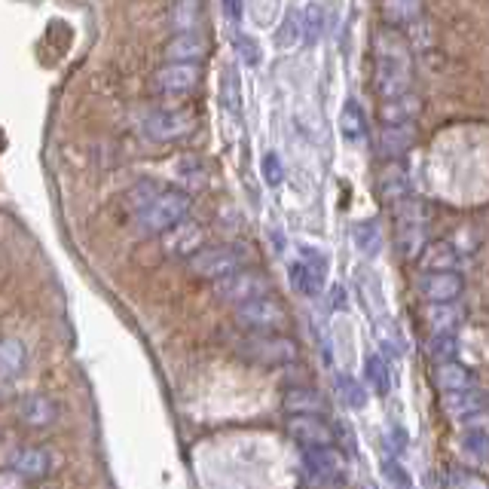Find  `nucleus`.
I'll return each mask as SVG.
<instances>
[{"mask_svg": "<svg viewBox=\"0 0 489 489\" xmlns=\"http://www.w3.org/2000/svg\"><path fill=\"white\" fill-rule=\"evenodd\" d=\"M373 86L380 101L413 92V56L407 40L391 28L373 34Z\"/></svg>", "mask_w": 489, "mask_h": 489, "instance_id": "1", "label": "nucleus"}, {"mask_svg": "<svg viewBox=\"0 0 489 489\" xmlns=\"http://www.w3.org/2000/svg\"><path fill=\"white\" fill-rule=\"evenodd\" d=\"M339 132H343L349 144H361L367 138V117L355 99H349L343 110H339Z\"/></svg>", "mask_w": 489, "mask_h": 489, "instance_id": "27", "label": "nucleus"}, {"mask_svg": "<svg viewBox=\"0 0 489 489\" xmlns=\"http://www.w3.org/2000/svg\"><path fill=\"white\" fill-rule=\"evenodd\" d=\"M190 276L203 278V282L221 285L224 278L235 276L239 269H244V255L235 244H212V248H203L193 260H187Z\"/></svg>", "mask_w": 489, "mask_h": 489, "instance_id": "4", "label": "nucleus"}, {"mask_svg": "<svg viewBox=\"0 0 489 489\" xmlns=\"http://www.w3.org/2000/svg\"><path fill=\"white\" fill-rule=\"evenodd\" d=\"M169 25L178 34H199V25H203V0H174L169 10Z\"/></svg>", "mask_w": 489, "mask_h": 489, "instance_id": "26", "label": "nucleus"}, {"mask_svg": "<svg viewBox=\"0 0 489 489\" xmlns=\"http://www.w3.org/2000/svg\"><path fill=\"white\" fill-rule=\"evenodd\" d=\"M208 58V40L203 34H174L165 43V61H178V65H199Z\"/></svg>", "mask_w": 489, "mask_h": 489, "instance_id": "17", "label": "nucleus"}, {"mask_svg": "<svg viewBox=\"0 0 489 489\" xmlns=\"http://www.w3.org/2000/svg\"><path fill=\"white\" fill-rule=\"evenodd\" d=\"M377 190L380 196L386 199L389 205H401L404 199H410V178L401 162H389L386 169L380 172L377 178Z\"/></svg>", "mask_w": 489, "mask_h": 489, "instance_id": "21", "label": "nucleus"}, {"mask_svg": "<svg viewBox=\"0 0 489 489\" xmlns=\"http://www.w3.org/2000/svg\"><path fill=\"white\" fill-rule=\"evenodd\" d=\"M459 260H462V255L453 248L450 242L428 244L425 255H422V269L425 273H443V269H456Z\"/></svg>", "mask_w": 489, "mask_h": 489, "instance_id": "28", "label": "nucleus"}, {"mask_svg": "<svg viewBox=\"0 0 489 489\" xmlns=\"http://www.w3.org/2000/svg\"><path fill=\"white\" fill-rule=\"evenodd\" d=\"M364 380H367V386L377 391V395H389V391H391V373H389L386 358L377 355V352L364 355Z\"/></svg>", "mask_w": 489, "mask_h": 489, "instance_id": "29", "label": "nucleus"}, {"mask_svg": "<svg viewBox=\"0 0 489 489\" xmlns=\"http://www.w3.org/2000/svg\"><path fill=\"white\" fill-rule=\"evenodd\" d=\"M25 367H28V346H25V339L6 337L4 343H0V370H4V380L6 382L19 380L25 373Z\"/></svg>", "mask_w": 489, "mask_h": 489, "instance_id": "25", "label": "nucleus"}, {"mask_svg": "<svg viewBox=\"0 0 489 489\" xmlns=\"http://www.w3.org/2000/svg\"><path fill=\"white\" fill-rule=\"evenodd\" d=\"M239 355L260 367H285L300 358V349L285 334H255L239 343Z\"/></svg>", "mask_w": 489, "mask_h": 489, "instance_id": "5", "label": "nucleus"}, {"mask_svg": "<svg viewBox=\"0 0 489 489\" xmlns=\"http://www.w3.org/2000/svg\"><path fill=\"white\" fill-rule=\"evenodd\" d=\"M325 269H328L325 257L316 248H303V257L287 266L294 291L303 297H318L321 287H325Z\"/></svg>", "mask_w": 489, "mask_h": 489, "instance_id": "10", "label": "nucleus"}, {"mask_svg": "<svg viewBox=\"0 0 489 489\" xmlns=\"http://www.w3.org/2000/svg\"><path fill=\"white\" fill-rule=\"evenodd\" d=\"M382 474H386V480L395 489H410V474L404 471V465H401V459H395V456L382 459Z\"/></svg>", "mask_w": 489, "mask_h": 489, "instance_id": "38", "label": "nucleus"}, {"mask_svg": "<svg viewBox=\"0 0 489 489\" xmlns=\"http://www.w3.org/2000/svg\"><path fill=\"white\" fill-rule=\"evenodd\" d=\"M422 321L432 334H456V328L462 321V306L459 303H425Z\"/></svg>", "mask_w": 489, "mask_h": 489, "instance_id": "23", "label": "nucleus"}, {"mask_svg": "<svg viewBox=\"0 0 489 489\" xmlns=\"http://www.w3.org/2000/svg\"><path fill=\"white\" fill-rule=\"evenodd\" d=\"M203 80L199 65H178V61H165L160 71L153 74V92L156 95H190Z\"/></svg>", "mask_w": 489, "mask_h": 489, "instance_id": "11", "label": "nucleus"}, {"mask_svg": "<svg viewBox=\"0 0 489 489\" xmlns=\"http://www.w3.org/2000/svg\"><path fill=\"white\" fill-rule=\"evenodd\" d=\"M260 172H264V181L269 187H278V183L285 181V169H282V160H278V153H264V160H260Z\"/></svg>", "mask_w": 489, "mask_h": 489, "instance_id": "39", "label": "nucleus"}, {"mask_svg": "<svg viewBox=\"0 0 489 489\" xmlns=\"http://www.w3.org/2000/svg\"><path fill=\"white\" fill-rule=\"evenodd\" d=\"M285 410L291 416H321L325 413V395L312 386H294L285 395Z\"/></svg>", "mask_w": 489, "mask_h": 489, "instance_id": "24", "label": "nucleus"}, {"mask_svg": "<svg viewBox=\"0 0 489 489\" xmlns=\"http://www.w3.org/2000/svg\"><path fill=\"white\" fill-rule=\"evenodd\" d=\"M306 40V25H303V13H297L291 10L285 16V25H282V31H278V47H285V49H294L297 43Z\"/></svg>", "mask_w": 489, "mask_h": 489, "instance_id": "34", "label": "nucleus"}, {"mask_svg": "<svg viewBox=\"0 0 489 489\" xmlns=\"http://www.w3.org/2000/svg\"><path fill=\"white\" fill-rule=\"evenodd\" d=\"M321 22H325V16L316 4L309 6V10L303 13V25H306V43H316L321 37Z\"/></svg>", "mask_w": 489, "mask_h": 489, "instance_id": "41", "label": "nucleus"}, {"mask_svg": "<svg viewBox=\"0 0 489 489\" xmlns=\"http://www.w3.org/2000/svg\"><path fill=\"white\" fill-rule=\"evenodd\" d=\"M416 141L413 126H382V132L377 138V151L382 160L398 162V156H404Z\"/></svg>", "mask_w": 489, "mask_h": 489, "instance_id": "22", "label": "nucleus"}, {"mask_svg": "<svg viewBox=\"0 0 489 489\" xmlns=\"http://www.w3.org/2000/svg\"><path fill=\"white\" fill-rule=\"evenodd\" d=\"M19 422L22 425H28V428H52L58 422V416H61V407H58V401L56 398H49V395H28V398H22L19 401Z\"/></svg>", "mask_w": 489, "mask_h": 489, "instance_id": "15", "label": "nucleus"}, {"mask_svg": "<svg viewBox=\"0 0 489 489\" xmlns=\"http://www.w3.org/2000/svg\"><path fill=\"white\" fill-rule=\"evenodd\" d=\"M425 355L432 358L434 364L456 361V355H459V337H456V334H428V339H425Z\"/></svg>", "mask_w": 489, "mask_h": 489, "instance_id": "30", "label": "nucleus"}, {"mask_svg": "<svg viewBox=\"0 0 489 489\" xmlns=\"http://www.w3.org/2000/svg\"><path fill=\"white\" fill-rule=\"evenodd\" d=\"M203 239H205V233L199 230V224L183 221L181 226H174V230L165 235V251L174 255V257L193 260L199 251H203Z\"/></svg>", "mask_w": 489, "mask_h": 489, "instance_id": "18", "label": "nucleus"}, {"mask_svg": "<svg viewBox=\"0 0 489 489\" xmlns=\"http://www.w3.org/2000/svg\"><path fill=\"white\" fill-rule=\"evenodd\" d=\"M235 49H239V58L248 68H257L260 65V47H257L255 37H248V34H239V37H235Z\"/></svg>", "mask_w": 489, "mask_h": 489, "instance_id": "40", "label": "nucleus"}, {"mask_svg": "<svg viewBox=\"0 0 489 489\" xmlns=\"http://www.w3.org/2000/svg\"><path fill=\"white\" fill-rule=\"evenodd\" d=\"M214 291L224 303H233V309H235V306H242L248 300L273 297V285H269V278L264 273H257V269H239L235 276L224 278L221 285H214Z\"/></svg>", "mask_w": 489, "mask_h": 489, "instance_id": "7", "label": "nucleus"}, {"mask_svg": "<svg viewBox=\"0 0 489 489\" xmlns=\"http://www.w3.org/2000/svg\"><path fill=\"white\" fill-rule=\"evenodd\" d=\"M395 221H398V244L404 257H419L425 251V212L419 199H404L395 205Z\"/></svg>", "mask_w": 489, "mask_h": 489, "instance_id": "8", "label": "nucleus"}, {"mask_svg": "<svg viewBox=\"0 0 489 489\" xmlns=\"http://www.w3.org/2000/svg\"><path fill=\"white\" fill-rule=\"evenodd\" d=\"M419 110H422L419 95L407 92V95H401V99L380 101V122H382V126H413Z\"/></svg>", "mask_w": 489, "mask_h": 489, "instance_id": "19", "label": "nucleus"}, {"mask_svg": "<svg viewBox=\"0 0 489 489\" xmlns=\"http://www.w3.org/2000/svg\"><path fill=\"white\" fill-rule=\"evenodd\" d=\"M465 291V278L459 269H443V273H422L419 278V294L425 303H459Z\"/></svg>", "mask_w": 489, "mask_h": 489, "instance_id": "13", "label": "nucleus"}, {"mask_svg": "<svg viewBox=\"0 0 489 489\" xmlns=\"http://www.w3.org/2000/svg\"><path fill=\"white\" fill-rule=\"evenodd\" d=\"M441 407L443 413H447L450 419H456V422H465V419L477 416V413H486V395L477 389L471 391H456V395H443L441 398Z\"/></svg>", "mask_w": 489, "mask_h": 489, "instance_id": "20", "label": "nucleus"}, {"mask_svg": "<svg viewBox=\"0 0 489 489\" xmlns=\"http://www.w3.org/2000/svg\"><path fill=\"white\" fill-rule=\"evenodd\" d=\"M196 132V113L187 108H160L141 120V135L156 144H174Z\"/></svg>", "mask_w": 489, "mask_h": 489, "instance_id": "3", "label": "nucleus"}, {"mask_svg": "<svg viewBox=\"0 0 489 489\" xmlns=\"http://www.w3.org/2000/svg\"><path fill=\"white\" fill-rule=\"evenodd\" d=\"M355 244L358 251H364L367 257H377L382 251V226L377 217H370V221H361L355 226Z\"/></svg>", "mask_w": 489, "mask_h": 489, "instance_id": "31", "label": "nucleus"}, {"mask_svg": "<svg viewBox=\"0 0 489 489\" xmlns=\"http://www.w3.org/2000/svg\"><path fill=\"white\" fill-rule=\"evenodd\" d=\"M190 205H193V199H190L187 190H178V187L162 190L151 205H144L141 212L132 214L135 233L141 235V239H160V235H169L174 226H181L187 221Z\"/></svg>", "mask_w": 489, "mask_h": 489, "instance_id": "2", "label": "nucleus"}, {"mask_svg": "<svg viewBox=\"0 0 489 489\" xmlns=\"http://www.w3.org/2000/svg\"><path fill=\"white\" fill-rule=\"evenodd\" d=\"M224 10L233 22H239L242 13H244V0H224Z\"/></svg>", "mask_w": 489, "mask_h": 489, "instance_id": "43", "label": "nucleus"}, {"mask_svg": "<svg viewBox=\"0 0 489 489\" xmlns=\"http://www.w3.org/2000/svg\"><path fill=\"white\" fill-rule=\"evenodd\" d=\"M447 489H489V480L474 468L453 465L447 471Z\"/></svg>", "mask_w": 489, "mask_h": 489, "instance_id": "33", "label": "nucleus"}, {"mask_svg": "<svg viewBox=\"0 0 489 489\" xmlns=\"http://www.w3.org/2000/svg\"><path fill=\"white\" fill-rule=\"evenodd\" d=\"M52 468H56V459H52V453L47 447H19L10 456V471L19 474L22 480H28V484L49 477Z\"/></svg>", "mask_w": 489, "mask_h": 489, "instance_id": "14", "label": "nucleus"}, {"mask_svg": "<svg viewBox=\"0 0 489 489\" xmlns=\"http://www.w3.org/2000/svg\"><path fill=\"white\" fill-rule=\"evenodd\" d=\"M287 434L300 443L303 450H328L337 447V434L325 416H291L287 419Z\"/></svg>", "mask_w": 489, "mask_h": 489, "instance_id": "12", "label": "nucleus"}, {"mask_svg": "<svg viewBox=\"0 0 489 489\" xmlns=\"http://www.w3.org/2000/svg\"><path fill=\"white\" fill-rule=\"evenodd\" d=\"M160 193H162V187H160V183H156V181H141V183H138V187L129 190L126 203H129V208H132V214H138L144 205H151Z\"/></svg>", "mask_w": 489, "mask_h": 489, "instance_id": "35", "label": "nucleus"}, {"mask_svg": "<svg viewBox=\"0 0 489 489\" xmlns=\"http://www.w3.org/2000/svg\"><path fill=\"white\" fill-rule=\"evenodd\" d=\"M432 382L438 386L443 395H456V391H471L477 389V377L468 364L447 361V364H434Z\"/></svg>", "mask_w": 489, "mask_h": 489, "instance_id": "16", "label": "nucleus"}, {"mask_svg": "<svg viewBox=\"0 0 489 489\" xmlns=\"http://www.w3.org/2000/svg\"><path fill=\"white\" fill-rule=\"evenodd\" d=\"M303 471L316 489H334L346 480V465L334 447L328 450H303Z\"/></svg>", "mask_w": 489, "mask_h": 489, "instance_id": "9", "label": "nucleus"}, {"mask_svg": "<svg viewBox=\"0 0 489 489\" xmlns=\"http://www.w3.org/2000/svg\"><path fill=\"white\" fill-rule=\"evenodd\" d=\"M221 99L230 113L239 110V77H235V68H226L224 83H221Z\"/></svg>", "mask_w": 489, "mask_h": 489, "instance_id": "37", "label": "nucleus"}, {"mask_svg": "<svg viewBox=\"0 0 489 489\" xmlns=\"http://www.w3.org/2000/svg\"><path fill=\"white\" fill-rule=\"evenodd\" d=\"M4 489H28V480H22L19 474H13V471L6 468V474H4Z\"/></svg>", "mask_w": 489, "mask_h": 489, "instance_id": "44", "label": "nucleus"}, {"mask_svg": "<svg viewBox=\"0 0 489 489\" xmlns=\"http://www.w3.org/2000/svg\"><path fill=\"white\" fill-rule=\"evenodd\" d=\"M382 16L391 25H410L419 19V0H382Z\"/></svg>", "mask_w": 489, "mask_h": 489, "instance_id": "32", "label": "nucleus"}, {"mask_svg": "<svg viewBox=\"0 0 489 489\" xmlns=\"http://www.w3.org/2000/svg\"><path fill=\"white\" fill-rule=\"evenodd\" d=\"M235 321L251 334H282L287 328V309L276 297H260L235 306Z\"/></svg>", "mask_w": 489, "mask_h": 489, "instance_id": "6", "label": "nucleus"}, {"mask_svg": "<svg viewBox=\"0 0 489 489\" xmlns=\"http://www.w3.org/2000/svg\"><path fill=\"white\" fill-rule=\"evenodd\" d=\"M181 165L187 169V172H181V181L187 183V187H203V183H205L203 162H199V160H183Z\"/></svg>", "mask_w": 489, "mask_h": 489, "instance_id": "42", "label": "nucleus"}, {"mask_svg": "<svg viewBox=\"0 0 489 489\" xmlns=\"http://www.w3.org/2000/svg\"><path fill=\"white\" fill-rule=\"evenodd\" d=\"M337 389L339 395H343V401L352 410H364L367 407V391L361 382H355L352 377H337Z\"/></svg>", "mask_w": 489, "mask_h": 489, "instance_id": "36", "label": "nucleus"}]
</instances>
